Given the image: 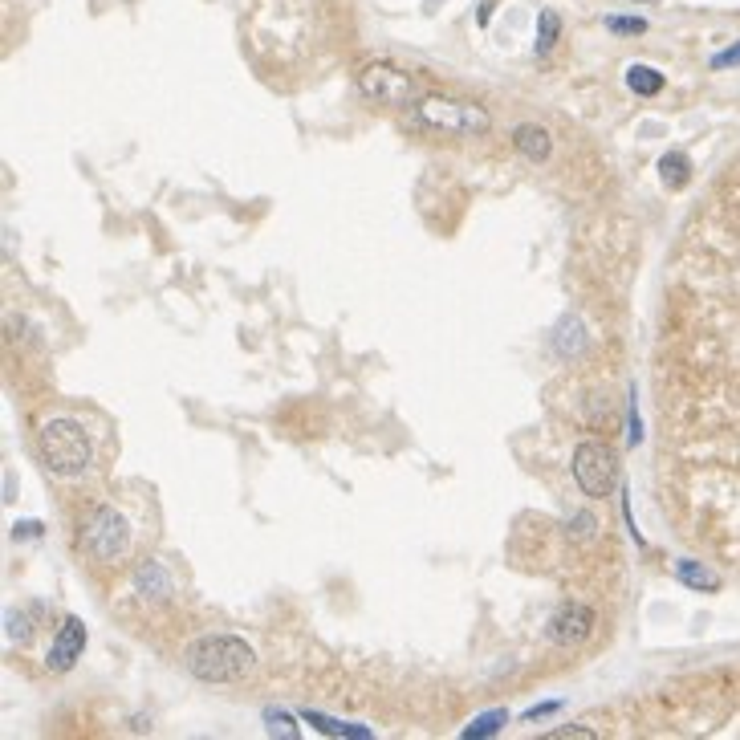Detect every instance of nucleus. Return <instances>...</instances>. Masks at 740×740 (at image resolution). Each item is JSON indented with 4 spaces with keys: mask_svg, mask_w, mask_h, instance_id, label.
Wrapping results in <instances>:
<instances>
[{
    "mask_svg": "<svg viewBox=\"0 0 740 740\" xmlns=\"http://www.w3.org/2000/svg\"><path fill=\"white\" fill-rule=\"evenodd\" d=\"M183 667L200 684H236L257 667V651L240 635H200L183 651Z\"/></svg>",
    "mask_w": 740,
    "mask_h": 740,
    "instance_id": "obj_1",
    "label": "nucleus"
},
{
    "mask_svg": "<svg viewBox=\"0 0 740 740\" xmlns=\"http://www.w3.org/2000/svg\"><path fill=\"white\" fill-rule=\"evenodd\" d=\"M37 452H41V464L61 476V480H78L90 472L94 464V444H90V431L70 419V415H57V419H45L41 431H37Z\"/></svg>",
    "mask_w": 740,
    "mask_h": 740,
    "instance_id": "obj_2",
    "label": "nucleus"
},
{
    "mask_svg": "<svg viewBox=\"0 0 740 740\" xmlns=\"http://www.w3.org/2000/svg\"><path fill=\"white\" fill-rule=\"evenodd\" d=\"M415 122L427 131H444V135H464V139H480L492 131V114L480 102H464V98H444V94H423L415 102Z\"/></svg>",
    "mask_w": 740,
    "mask_h": 740,
    "instance_id": "obj_3",
    "label": "nucleus"
},
{
    "mask_svg": "<svg viewBox=\"0 0 740 740\" xmlns=\"http://www.w3.org/2000/svg\"><path fill=\"white\" fill-rule=\"evenodd\" d=\"M82 549L90 553L94 562H122L131 549V521L122 509L114 505H94L82 521V533H78Z\"/></svg>",
    "mask_w": 740,
    "mask_h": 740,
    "instance_id": "obj_4",
    "label": "nucleus"
},
{
    "mask_svg": "<svg viewBox=\"0 0 740 740\" xmlns=\"http://www.w3.org/2000/svg\"><path fill=\"white\" fill-rule=\"evenodd\" d=\"M570 472H574V480H578V488L586 492V497H610L614 484H619V456H614V448L602 444V440H582L574 448Z\"/></svg>",
    "mask_w": 740,
    "mask_h": 740,
    "instance_id": "obj_5",
    "label": "nucleus"
},
{
    "mask_svg": "<svg viewBox=\"0 0 740 740\" xmlns=\"http://www.w3.org/2000/svg\"><path fill=\"white\" fill-rule=\"evenodd\" d=\"M358 90L370 102H383V106H415L423 98L415 74L391 66V61H370V66H362L358 70Z\"/></svg>",
    "mask_w": 740,
    "mask_h": 740,
    "instance_id": "obj_6",
    "label": "nucleus"
},
{
    "mask_svg": "<svg viewBox=\"0 0 740 740\" xmlns=\"http://www.w3.org/2000/svg\"><path fill=\"white\" fill-rule=\"evenodd\" d=\"M590 635H594V610L582 606V602H562L545 623V639L558 643V647H578Z\"/></svg>",
    "mask_w": 740,
    "mask_h": 740,
    "instance_id": "obj_7",
    "label": "nucleus"
},
{
    "mask_svg": "<svg viewBox=\"0 0 740 740\" xmlns=\"http://www.w3.org/2000/svg\"><path fill=\"white\" fill-rule=\"evenodd\" d=\"M82 651H86V623L70 614V619H61V627H57L49 651H45V667L49 671H70L82 659Z\"/></svg>",
    "mask_w": 740,
    "mask_h": 740,
    "instance_id": "obj_8",
    "label": "nucleus"
},
{
    "mask_svg": "<svg viewBox=\"0 0 740 740\" xmlns=\"http://www.w3.org/2000/svg\"><path fill=\"white\" fill-rule=\"evenodd\" d=\"M135 594H143V598H151V602H167V598L175 594V582H171V574L163 570V562L143 558V562L135 566Z\"/></svg>",
    "mask_w": 740,
    "mask_h": 740,
    "instance_id": "obj_9",
    "label": "nucleus"
},
{
    "mask_svg": "<svg viewBox=\"0 0 740 740\" xmlns=\"http://www.w3.org/2000/svg\"><path fill=\"white\" fill-rule=\"evenodd\" d=\"M513 147L529 163H545L553 155V139H549L545 127H537V122H521V127H513Z\"/></svg>",
    "mask_w": 740,
    "mask_h": 740,
    "instance_id": "obj_10",
    "label": "nucleus"
},
{
    "mask_svg": "<svg viewBox=\"0 0 740 740\" xmlns=\"http://www.w3.org/2000/svg\"><path fill=\"white\" fill-rule=\"evenodd\" d=\"M659 179H663L667 192L688 188V179H692V159H688L684 151H667V155L659 159Z\"/></svg>",
    "mask_w": 740,
    "mask_h": 740,
    "instance_id": "obj_11",
    "label": "nucleus"
},
{
    "mask_svg": "<svg viewBox=\"0 0 740 740\" xmlns=\"http://www.w3.org/2000/svg\"><path fill=\"white\" fill-rule=\"evenodd\" d=\"M675 578H680L688 590H700V594H716V590H720V578H716L708 566L692 562V558H680V562H675Z\"/></svg>",
    "mask_w": 740,
    "mask_h": 740,
    "instance_id": "obj_12",
    "label": "nucleus"
},
{
    "mask_svg": "<svg viewBox=\"0 0 740 740\" xmlns=\"http://www.w3.org/2000/svg\"><path fill=\"white\" fill-rule=\"evenodd\" d=\"M663 86H667V78H663L655 66H643V61L627 66V90H631V94H639V98H655Z\"/></svg>",
    "mask_w": 740,
    "mask_h": 740,
    "instance_id": "obj_13",
    "label": "nucleus"
},
{
    "mask_svg": "<svg viewBox=\"0 0 740 740\" xmlns=\"http://www.w3.org/2000/svg\"><path fill=\"white\" fill-rule=\"evenodd\" d=\"M301 720L314 724V728L326 732V736H350V740H370V736H375V728H366V724H342V720H330V716H322V712H301Z\"/></svg>",
    "mask_w": 740,
    "mask_h": 740,
    "instance_id": "obj_14",
    "label": "nucleus"
},
{
    "mask_svg": "<svg viewBox=\"0 0 740 740\" xmlns=\"http://www.w3.org/2000/svg\"><path fill=\"white\" fill-rule=\"evenodd\" d=\"M558 37H562V17L553 13V9H541V13H537V41H533V53L545 57L553 45H558Z\"/></svg>",
    "mask_w": 740,
    "mask_h": 740,
    "instance_id": "obj_15",
    "label": "nucleus"
},
{
    "mask_svg": "<svg viewBox=\"0 0 740 740\" xmlns=\"http://www.w3.org/2000/svg\"><path fill=\"white\" fill-rule=\"evenodd\" d=\"M509 724V712H484V716H476L468 728H464V740H480V736H497L501 728Z\"/></svg>",
    "mask_w": 740,
    "mask_h": 740,
    "instance_id": "obj_16",
    "label": "nucleus"
},
{
    "mask_svg": "<svg viewBox=\"0 0 740 740\" xmlns=\"http://www.w3.org/2000/svg\"><path fill=\"white\" fill-rule=\"evenodd\" d=\"M5 635H9V643H17V647H25V643L33 639V619H29V610H9V614H5Z\"/></svg>",
    "mask_w": 740,
    "mask_h": 740,
    "instance_id": "obj_17",
    "label": "nucleus"
},
{
    "mask_svg": "<svg viewBox=\"0 0 740 740\" xmlns=\"http://www.w3.org/2000/svg\"><path fill=\"white\" fill-rule=\"evenodd\" d=\"M602 25H606V33H614V37H639V33H647V21H643V17H623V13L602 17Z\"/></svg>",
    "mask_w": 740,
    "mask_h": 740,
    "instance_id": "obj_18",
    "label": "nucleus"
},
{
    "mask_svg": "<svg viewBox=\"0 0 740 740\" xmlns=\"http://www.w3.org/2000/svg\"><path fill=\"white\" fill-rule=\"evenodd\" d=\"M265 724H269V732L273 736H297V724H293V716L289 712H277V708H265Z\"/></svg>",
    "mask_w": 740,
    "mask_h": 740,
    "instance_id": "obj_19",
    "label": "nucleus"
},
{
    "mask_svg": "<svg viewBox=\"0 0 740 740\" xmlns=\"http://www.w3.org/2000/svg\"><path fill=\"white\" fill-rule=\"evenodd\" d=\"M627 444H643V419H639V403H635V391H631V403H627Z\"/></svg>",
    "mask_w": 740,
    "mask_h": 740,
    "instance_id": "obj_20",
    "label": "nucleus"
},
{
    "mask_svg": "<svg viewBox=\"0 0 740 740\" xmlns=\"http://www.w3.org/2000/svg\"><path fill=\"white\" fill-rule=\"evenodd\" d=\"M708 66H712V70H732V66H740V41H732V45L720 49V53H712Z\"/></svg>",
    "mask_w": 740,
    "mask_h": 740,
    "instance_id": "obj_21",
    "label": "nucleus"
},
{
    "mask_svg": "<svg viewBox=\"0 0 740 740\" xmlns=\"http://www.w3.org/2000/svg\"><path fill=\"white\" fill-rule=\"evenodd\" d=\"M549 740H570V736H578V740H590L594 736V728H586V724H566V728H553V732H545Z\"/></svg>",
    "mask_w": 740,
    "mask_h": 740,
    "instance_id": "obj_22",
    "label": "nucleus"
},
{
    "mask_svg": "<svg viewBox=\"0 0 740 740\" xmlns=\"http://www.w3.org/2000/svg\"><path fill=\"white\" fill-rule=\"evenodd\" d=\"M562 708V700H549V704H537V708H525V716L521 720H541V716H549V712H558Z\"/></svg>",
    "mask_w": 740,
    "mask_h": 740,
    "instance_id": "obj_23",
    "label": "nucleus"
},
{
    "mask_svg": "<svg viewBox=\"0 0 740 740\" xmlns=\"http://www.w3.org/2000/svg\"><path fill=\"white\" fill-rule=\"evenodd\" d=\"M594 533V517L590 513H578L574 517V537H590Z\"/></svg>",
    "mask_w": 740,
    "mask_h": 740,
    "instance_id": "obj_24",
    "label": "nucleus"
},
{
    "mask_svg": "<svg viewBox=\"0 0 740 740\" xmlns=\"http://www.w3.org/2000/svg\"><path fill=\"white\" fill-rule=\"evenodd\" d=\"M13 537H21V541L41 537V525H37V521H21V525H13Z\"/></svg>",
    "mask_w": 740,
    "mask_h": 740,
    "instance_id": "obj_25",
    "label": "nucleus"
},
{
    "mask_svg": "<svg viewBox=\"0 0 740 740\" xmlns=\"http://www.w3.org/2000/svg\"><path fill=\"white\" fill-rule=\"evenodd\" d=\"M488 21H492V0H484V5H480V13H476V25H480V29H484Z\"/></svg>",
    "mask_w": 740,
    "mask_h": 740,
    "instance_id": "obj_26",
    "label": "nucleus"
}]
</instances>
